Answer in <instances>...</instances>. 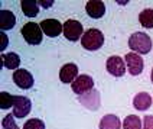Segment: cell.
<instances>
[{
	"mask_svg": "<svg viewBox=\"0 0 153 129\" xmlns=\"http://www.w3.org/2000/svg\"><path fill=\"white\" fill-rule=\"evenodd\" d=\"M128 46L136 54H149L152 50V39L145 32H134L128 38Z\"/></svg>",
	"mask_w": 153,
	"mask_h": 129,
	"instance_id": "cell-1",
	"label": "cell"
},
{
	"mask_svg": "<svg viewBox=\"0 0 153 129\" xmlns=\"http://www.w3.org/2000/svg\"><path fill=\"white\" fill-rule=\"evenodd\" d=\"M81 45L88 51H97L104 45V35L101 31L95 28H90L85 31L81 38Z\"/></svg>",
	"mask_w": 153,
	"mask_h": 129,
	"instance_id": "cell-2",
	"label": "cell"
},
{
	"mask_svg": "<svg viewBox=\"0 0 153 129\" xmlns=\"http://www.w3.org/2000/svg\"><path fill=\"white\" fill-rule=\"evenodd\" d=\"M20 34L25 38V41L30 45H39L42 42V29L41 25L35 23V22H27L22 26L20 29Z\"/></svg>",
	"mask_w": 153,
	"mask_h": 129,
	"instance_id": "cell-3",
	"label": "cell"
},
{
	"mask_svg": "<svg viewBox=\"0 0 153 129\" xmlns=\"http://www.w3.org/2000/svg\"><path fill=\"white\" fill-rule=\"evenodd\" d=\"M84 35V29L81 22L74 20V19H68L65 23H64V36L71 41V42H75L78 39H81Z\"/></svg>",
	"mask_w": 153,
	"mask_h": 129,
	"instance_id": "cell-4",
	"label": "cell"
},
{
	"mask_svg": "<svg viewBox=\"0 0 153 129\" xmlns=\"http://www.w3.org/2000/svg\"><path fill=\"white\" fill-rule=\"evenodd\" d=\"M72 87V92L78 96H82V94H87L88 92L94 90V80L93 77L87 76V74H81L75 78V81L71 84Z\"/></svg>",
	"mask_w": 153,
	"mask_h": 129,
	"instance_id": "cell-5",
	"label": "cell"
},
{
	"mask_svg": "<svg viewBox=\"0 0 153 129\" xmlns=\"http://www.w3.org/2000/svg\"><path fill=\"white\" fill-rule=\"evenodd\" d=\"M105 68L113 77H123L126 73V61L119 55H113L105 62Z\"/></svg>",
	"mask_w": 153,
	"mask_h": 129,
	"instance_id": "cell-6",
	"label": "cell"
},
{
	"mask_svg": "<svg viewBox=\"0 0 153 129\" xmlns=\"http://www.w3.org/2000/svg\"><path fill=\"white\" fill-rule=\"evenodd\" d=\"M124 61L127 64L128 73L131 76L142 74V71L145 68V61H143V58L139 54H136V52H128V54H126V57H124Z\"/></svg>",
	"mask_w": 153,
	"mask_h": 129,
	"instance_id": "cell-7",
	"label": "cell"
},
{
	"mask_svg": "<svg viewBox=\"0 0 153 129\" xmlns=\"http://www.w3.org/2000/svg\"><path fill=\"white\" fill-rule=\"evenodd\" d=\"M39 25L46 36L55 38V36H59L61 34H64V25H61V22L56 19H43Z\"/></svg>",
	"mask_w": 153,
	"mask_h": 129,
	"instance_id": "cell-8",
	"label": "cell"
},
{
	"mask_svg": "<svg viewBox=\"0 0 153 129\" xmlns=\"http://www.w3.org/2000/svg\"><path fill=\"white\" fill-rule=\"evenodd\" d=\"M13 81L19 88H23V90H27V88H32L35 80L32 77V74L27 71V70L19 68L13 73Z\"/></svg>",
	"mask_w": 153,
	"mask_h": 129,
	"instance_id": "cell-9",
	"label": "cell"
},
{
	"mask_svg": "<svg viewBox=\"0 0 153 129\" xmlns=\"http://www.w3.org/2000/svg\"><path fill=\"white\" fill-rule=\"evenodd\" d=\"M32 109V102L25 97V96H16V102H15V106H13V116L15 118H25L29 115Z\"/></svg>",
	"mask_w": 153,
	"mask_h": 129,
	"instance_id": "cell-10",
	"label": "cell"
},
{
	"mask_svg": "<svg viewBox=\"0 0 153 129\" xmlns=\"http://www.w3.org/2000/svg\"><path fill=\"white\" fill-rule=\"evenodd\" d=\"M78 77V67L74 62H69L62 65V68L59 70V80L65 84H72L75 81V78Z\"/></svg>",
	"mask_w": 153,
	"mask_h": 129,
	"instance_id": "cell-11",
	"label": "cell"
},
{
	"mask_svg": "<svg viewBox=\"0 0 153 129\" xmlns=\"http://www.w3.org/2000/svg\"><path fill=\"white\" fill-rule=\"evenodd\" d=\"M85 10H87V15L90 17L100 19L105 13V4L102 2H100V0H90L85 4Z\"/></svg>",
	"mask_w": 153,
	"mask_h": 129,
	"instance_id": "cell-12",
	"label": "cell"
},
{
	"mask_svg": "<svg viewBox=\"0 0 153 129\" xmlns=\"http://www.w3.org/2000/svg\"><path fill=\"white\" fill-rule=\"evenodd\" d=\"M153 103V99L150 97L149 93H145V92H142V93H137L134 96V99H133V106H134V109L139 110V112H143V110H147Z\"/></svg>",
	"mask_w": 153,
	"mask_h": 129,
	"instance_id": "cell-13",
	"label": "cell"
},
{
	"mask_svg": "<svg viewBox=\"0 0 153 129\" xmlns=\"http://www.w3.org/2000/svg\"><path fill=\"white\" fill-rule=\"evenodd\" d=\"M15 25H16V16H15L10 10L1 9V10H0V31H1V32L9 31V29H12Z\"/></svg>",
	"mask_w": 153,
	"mask_h": 129,
	"instance_id": "cell-14",
	"label": "cell"
},
{
	"mask_svg": "<svg viewBox=\"0 0 153 129\" xmlns=\"http://www.w3.org/2000/svg\"><path fill=\"white\" fill-rule=\"evenodd\" d=\"M121 121L116 115H105L100 121V129H121Z\"/></svg>",
	"mask_w": 153,
	"mask_h": 129,
	"instance_id": "cell-15",
	"label": "cell"
},
{
	"mask_svg": "<svg viewBox=\"0 0 153 129\" xmlns=\"http://www.w3.org/2000/svg\"><path fill=\"white\" fill-rule=\"evenodd\" d=\"M1 60H3V65L9 70H19L20 65V57L16 52H7V54H1Z\"/></svg>",
	"mask_w": 153,
	"mask_h": 129,
	"instance_id": "cell-16",
	"label": "cell"
},
{
	"mask_svg": "<svg viewBox=\"0 0 153 129\" xmlns=\"http://www.w3.org/2000/svg\"><path fill=\"white\" fill-rule=\"evenodd\" d=\"M38 2L35 0H22L20 2V8H22V12L25 13L27 17H35L38 16L39 13V8H38Z\"/></svg>",
	"mask_w": 153,
	"mask_h": 129,
	"instance_id": "cell-17",
	"label": "cell"
},
{
	"mask_svg": "<svg viewBox=\"0 0 153 129\" xmlns=\"http://www.w3.org/2000/svg\"><path fill=\"white\" fill-rule=\"evenodd\" d=\"M139 22L146 29L153 28V9H143L139 13Z\"/></svg>",
	"mask_w": 153,
	"mask_h": 129,
	"instance_id": "cell-18",
	"label": "cell"
},
{
	"mask_svg": "<svg viewBox=\"0 0 153 129\" xmlns=\"http://www.w3.org/2000/svg\"><path fill=\"white\" fill-rule=\"evenodd\" d=\"M142 119L136 115H128L123 122V129H142Z\"/></svg>",
	"mask_w": 153,
	"mask_h": 129,
	"instance_id": "cell-19",
	"label": "cell"
},
{
	"mask_svg": "<svg viewBox=\"0 0 153 129\" xmlns=\"http://www.w3.org/2000/svg\"><path fill=\"white\" fill-rule=\"evenodd\" d=\"M15 102H16V96L9 94L6 92L0 93V107L1 109H9V107L15 106Z\"/></svg>",
	"mask_w": 153,
	"mask_h": 129,
	"instance_id": "cell-20",
	"label": "cell"
},
{
	"mask_svg": "<svg viewBox=\"0 0 153 129\" xmlns=\"http://www.w3.org/2000/svg\"><path fill=\"white\" fill-rule=\"evenodd\" d=\"M23 129H45V123L41 119L32 118L23 125Z\"/></svg>",
	"mask_w": 153,
	"mask_h": 129,
	"instance_id": "cell-21",
	"label": "cell"
},
{
	"mask_svg": "<svg viewBox=\"0 0 153 129\" xmlns=\"http://www.w3.org/2000/svg\"><path fill=\"white\" fill-rule=\"evenodd\" d=\"M1 126L3 129H19V126L15 122V116L13 115H6L1 121Z\"/></svg>",
	"mask_w": 153,
	"mask_h": 129,
	"instance_id": "cell-22",
	"label": "cell"
},
{
	"mask_svg": "<svg viewBox=\"0 0 153 129\" xmlns=\"http://www.w3.org/2000/svg\"><path fill=\"white\" fill-rule=\"evenodd\" d=\"M143 129H153V116L147 115L143 119Z\"/></svg>",
	"mask_w": 153,
	"mask_h": 129,
	"instance_id": "cell-23",
	"label": "cell"
},
{
	"mask_svg": "<svg viewBox=\"0 0 153 129\" xmlns=\"http://www.w3.org/2000/svg\"><path fill=\"white\" fill-rule=\"evenodd\" d=\"M1 39H3V42H1V46H0V50H1V51H4V48L7 46V42H9L7 36H6V34H4V32H1Z\"/></svg>",
	"mask_w": 153,
	"mask_h": 129,
	"instance_id": "cell-24",
	"label": "cell"
},
{
	"mask_svg": "<svg viewBox=\"0 0 153 129\" xmlns=\"http://www.w3.org/2000/svg\"><path fill=\"white\" fill-rule=\"evenodd\" d=\"M38 3H39L41 6H43L45 9H48V8H51L52 6V3H53V2H52V0H48V2H45V0H39Z\"/></svg>",
	"mask_w": 153,
	"mask_h": 129,
	"instance_id": "cell-25",
	"label": "cell"
},
{
	"mask_svg": "<svg viewBox=\"0 0 153 129\" xmlns=\"http://www.w3.org/2000/svg\"><path fill=\"white\" fill-rule=\"evenodd\" d=\"M150 78H152V83H153V68H152V74H150Z\"/></svg>",
	"mask_w": 153,
	"mask_h": 129,
	"instance_id": "cell-26",
	"label": "cell"
}]
</instances>
